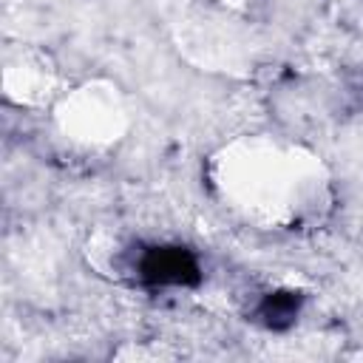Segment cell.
I'll return each mask as SVG.
<instances>
[{"mask_svg": "<svg viewBox=\"0 0 363 363\" xmlns=\"http://www.w3.org/2000/svg\"><path fill=\"white\" fill-rule=\"evenodd\" d=\"M142 272L159 284H184L196 281V261L184 250H153L145 258Z\"/></svg>", "mask_w": 363, "mask_h": 363, "instance_id": "obj_1", "label": "cell"}]
</instances>
